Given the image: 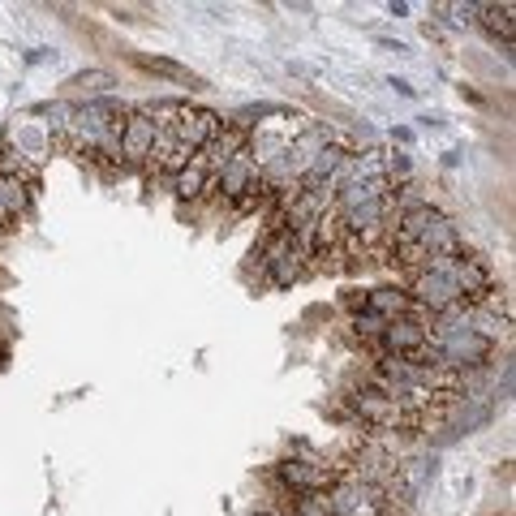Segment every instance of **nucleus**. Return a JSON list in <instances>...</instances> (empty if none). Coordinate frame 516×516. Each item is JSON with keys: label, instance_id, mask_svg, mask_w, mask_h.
Masks as SVG:
<instances>
[{"label": "nucleus", "instance_id": "9", "mask_svg": "<svg viewBox=\"0 0 516 516\" xmlns=\"http://www.w3.org/2000/svg\"><path fill=\"white\" fill-rule=\"evenodd\" d=\"M207 190H215V177L198 160L185 164L181 172H172V194L177 198H203Z\"/></svg>", "mask_w": 516, "mask_h": 516}, {"label": "nucleus", "instance_id": "4", "mask_svg": "<svg viewBox=\"0 0 516 516\" xmlns=\"http://www.w3.org/2000/svg\"><path fill=\"white\" fill-rule=\"evenodd\" d=\"M220 129H224V121L215 117L211 108H190V104H181V117H177V129H172V134H177V142H185L190 151H203L207 142L220 134Z\"/></svg>", "mask_w": 516, "mask_h": 516}, {"label": "nucleus", "instance_id": "16", "mask_svg": "<svg viewBox=\"0 0 516 516\" xmlns=\"http://www.w3.org/2000/svg\"><path fill=\"white\" fill-rule=\"evenodd\" d=\"M258 516H276V512H258Z\"/></svg>", "mask_w": 516, "mask_h": 516}, {"label": "nucleus", "instance_id": "10", "mask_svg": "<svg viewBox=\"0 0 516 516\" xmlns=\"http://www.w3.org/2000/svg\"><path fill=\"white\" fill-rule=\"evenodd\" d=\"M310 250H293L289 258H280V263H271L267 267V280L276 284V289H289V284H297V280H306V271H310Z\"/></svg>", "mask_w": 516, "mask_h": 516}, {"label": "nucleus", "instance_id": "11", "mask_svg": "<svg viewBox=\"0 0 516 516\" xmlns=\"http://www.w3.org/2000/svg\"><path fill=\"white\" fill-rule=\"evenodd\" d=\"M478 13H482V26L491 31L495 39H504V48H512V35H516V22H512V5H478Z\"/></svg>", "mask_w": 516, "mask_h": 516}, {"label": "nucleus", "instance_id": "6", "mask_svg": "<svg viewBox=\"0 0 516 516\" xmlns=\"http://www.w3.org/2000/svg\"><path fill=\"white\" fill-rule=\"evenodd\" d=\"M241 151H250V134H246L241 125H224L220 134H215V138L207 142V147L198 151V164H203V168L211 172V177H215V172H220L228 160H237Z\"/></svg>", "mask_w": 516, "mask_h": 516}, {"label": "nucleus", "instance_id": "3", "mask_svg": "<svg viewBox=\"0 0 516 516\" xmlns=\"http://www.w3.org/2000/svg\"><path fill=\"white\" fill-rule=\"evenodd\" d=\"M336 478H340V469L327 465L323 456H306V461H297L293 456V461L280 465V482L289 486V491H297V495H323Z\"/></svg>", "mask_w": 516, "mask_h": 516}, {"label": "nucleus", "instance_id": "2", "mask_svg": "<svg viewBox=\"0 0 516 516\" xmlns=\"http://www.w3.org/2000/svg\"><path fill=\"white\" fill-rule=\"evenodd\" d=\"M353 413H357V418H362L366 426H375V430H409V426H413L409 413L400 409L392 396H383L379 387H370V383L353 392Z\"/></svg>", "mask_w": 516, "mask_h": 516}, {"label": "nucleus", "instance_id": "8", "mask_svg": "<svg viewBox=\"0 0 516 516\" xmlns=\"http://www.w3.org/2000/svg\"><path fill=\"white\" fill-rule=\"evenodd\" d=\"M370 314H379L383 323H392V319H405V314H413V301L405 289H392V284H383V289H370L366 293V306Z\"/></svg>", "mask_w": 516, "mask_h": 516}, {"label": "nucleus", "instance_id": "5", "mask_svg": "<svg viewBox=\"0 0 516 516\" xmlns=\"http://www.w3.org/2000/svg\"><path fill=\"white\" fill-rule=\"evenodd\" d=\"M151 142H155V125L147 112H125L121 121V155L125 164H147L151 160Z\"/></svg>", "mask_w": 516, "mask_h": 516}, {"label": "nucleus", "instance_id": "7", "mask_svg": "<svg viewBox=\"0 0 516 516\" xmlns=\"http://www.w3.org/2000/svg\"><path fill=\"white\" fill-rule=\"evenodd\" d=\"M413 246H422L430 258H448V254H461V228H456L448 215H439L435 224L426 228V233L413 241Z\"/></svg>", "mask_w": 516, "mask_h": 516}, {"label": "nucleus", "instance_id": "1", "mask_svg": "<svg viewBox=\"0 0 516 516\" xmlns=\"http://www.w3.org/2000/svg\"><path fill=\"white\" fill-rule=\"evenodd\" d=\"M430 340V314H422L418 306H413V314H405V319H392L383 327L379 336V349L387 357H418L426 349Z\"/></svg>", "mask_w": 516, "mask_h": 516}, {"label": "nucleus", "instance_id": "14", "mask_svg": "<svg viewBox=\"0 0 516 516\" xmlns=\"http://www.w3.org/2000/svg\"><path fill=\"white\" fill-rule=\"evenodd\" d=\"M74 86L78 91H104V86H112V78L104 74V69H91V74H78Z\"/></svg>", "mask_w": 516, "mask_h": 516}, {"label": "nucleus", "instance_id": "12", "mask_svg": "<svg viewBox=\"0 0 516 516\" xmlns=\"http://www.w3.org/2000/svg\"><path fill=\"white\" fill-rule=\"evenodd\" d=\"M138 65L151 69V74H164V78H172V82H185L190 91H194V86H203V78H198V74H190V69L177 65V61H164V56H142Z\"/></svg>", "mask_w": 516, "mask_h": 516}, {"label": "nucleus", "instance_id": "13", "mask_svg": "<svg viewBox=\"0 0 516 516\" xmlns=\"http://www.w3.org/2000/svg\"><path fill=\"white\" fill-rule=\"evenodd\" d=\"M353 327H357V332H362V336H370V340H379L387 323L379 319V314H370V310H357V319H353Z\"/></svg>", "mask_w": 516, "mask_h": 516}, {"label": "nucleus", "instance_id": "15", "mask_svg": "<svg viewBox=\"0 0 516 516\" xmlns=\"http://www.w3.org/2000/svg\"><path fill=\"white\" fill-rule=\"evenodd\" d=\"M392 86H396V95H405V99H413V86H409L405 78H392Z\"/></svg>", "mask_w": 516, "mask_h": 516}]
</instances>
